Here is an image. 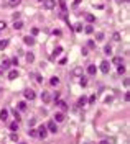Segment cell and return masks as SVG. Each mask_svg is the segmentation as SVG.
<instances>
[{"label":"cell","mask_w":130,"mask_h":144,"mask_svg":"<svg viewBox=\"0 0 130 144\" xmlns=\"http://www.w3.org/2000/svg\"><path fill=\"white\" fill-rule=\"evenodd\" d=\"M35 61V56H33V53H27V62H33Z\"/></svg>","instance_id":"obj_19"},{"label":"cell","mask_w":130,"mask_h":144,"mask_svg":"<svg viewBox=\"0 0 130 144\" xmlns=\"http://www.w3.org/2000/svg\"><path fill=\"white\" fill-rule=\"evenodd\" d=\"M23 43L28 44V46H33L35 44V38H33V36H25V38H23Z\"/></svg>","instance_id":"obj_6"},{"label":"cell","mask_w":130,"mask_h":144,"mask_svg":"<svg viewBox=\"0 0 130 144\" xmlns=\"http://www.w3.org/2000/svg\"><path fill=\"white\" fill-rule=\"evenodd\" d=\"M23 95H25V98L27 100H35V97H36V93H35V92H33V90H25V92H23Z\"/></svg>","instance_id":"obj_2"},{"label":"cell","mask_w":130,"mask_h":144,"mask_svg":"<svg viewBox=\"0 0 130 144\" xmlns=\"http://www.w3.org/2000/svg\"><path fill=\"white\" fill-rule=\"evenodd\" d=\"M0 74H3V67L2 66H0Z\"/></svg>","instance_id":"obj_49"},{"label":"cell","mask_w":130,"mask_h":144,"mask_svg":"<svg viewBox=\"0 0 130 144\" xmlns=\"http://www.w3.org/2000/svg\"><path fill=\"white\" fill-rule=\"evenodd\" d=\"M36 131H38V136H40V138H43V139H45V138H46V136H48V131H46V126H43V125L40 126V128H38Z\"/></svg>","instance_id":"obj_1"},{"label":"cell","mask_w":130,"mask_h":144,"mask_svg":"<svg viewBox=\"0 0 130 144\" xmlns=\"http://www.w3.org/2000/svg\"><path fill=\"white\" fill-rule=\"evenodd\" d=\"M7 118H8V110H5V108H3V110L0 111V120H2V121H5Z\"/></svg>","instance_id":"obj_11"},{"label":"cell","mask_w":130,"mask_h":144,"mask_svg":"<svg viewBox=\"0 0 130 144\" xmlns=\"http://www.w3.org/2000/svg\"><path fill=\"white\" fill-rule=\"evenodd\" d=\"M84 144H89V143H84Z\"/></svg>","instance_id":"obj_52"},{"label":"cell","mask_w":130,"mask_h":144,"mask_svg":"<svg viewBox=\"0 0 130 144\" xmlns=\"http://www.w3.org/2000/svg\"><path fill=\"white\" fill-rule=\"evenodd\" d=\"M13 116L17 118V121H20V113L17 111V110H13Z\"/></svg>","instance_id":"obj_34"},{"label":"cell","mask_w":130,"mask_h":144,"mask_svg":"<svg viewBox=\"0 0 130 144\" xmlns=\"http://www.w3.org/2000/svg\"><path fill=\"white\" fill-rule=\"evenodd\" d=\"M13 28H15V30H21V28H23V23H21L20 20H15V23H13Z\"/></svg>","instance_id":"obj_16"},{"label":"cell","mask_w":130,"mask_h":144,"mask_svg":"<svg viewBox=\"0 0 130 144\" xmlns=\"http://www.w3.org/2000/svg\"><path fill=\"white\" fill-rule=\"evenodd\" d=\"M10 129H12V131H18V121L10 123Z\"/></svg>","instance_id":"obj_20"},{"label":"cell","mask_w":130,"mask_h":144,"mask_svg":"<svg viewBox=\"0 0 130 144\" xmlns=\"http://www.w3.org/2000/svg\"><path fill=\"white\" fill-rule=\"evenodd\" d=\"M55 120H56V123H61V121H64V115L63 113H56Z\"/></svg>","instance_id":"obj_14"},{"label":"cell","mask_w":130,"mask_h":144,"mask_svg":"<svg viewBox=\"0 0 130 144\" xmlns=\"http://www.w3.org/2000/svg\"><path fill=\"white\" fill-rule=\"evenodd\" d=\"M8 46V39H0V49H5Z\"/></svg>","instance_id":"obj_21"},{"label":"cell","mask_w":130,"mask_h":144,"mask_svg":"<svg viewBox=\"0 0 130 144\" xmlns=\"http://www.w3.org/2000/svg\"><path fill=\"white\" fill-rule=\"evenodd\" d=\"M112 62L115 64V66H120V64H122V57H120V56H115V57L112 59Z\"/></svg>","instance_id":"obj_17"},{"label":"cell","mask_w":130,"mask_h":144,"mask_svg":"<svg viewBox=\"0 0 130 144\" xmlns=\"http://www.w3.org/2000/svg\"><path fill=\"white\" fill-rule=\"evenodd\" d=\"M96 72H97V67H96V66H92V64H89V66H87V74L94 75Z\"/></svg>","instance_id":"obj_10"},{"label":"cell","mask_w":130,"mask_h":144,"mask_svg":"<svg viewBox=\"0 0 130 144\" xmlns=\"http://www.w3.org/2000/svg\"><path fill=\"white\" fill-rule=\"evenodd\" d=\"M41 100H43L45 103H49V102H51V97H49V93H48V92H43V93H41Z\"/></svg>","instance_id":"obj_9"},{"label":"cell","mask_w":130,"mask_h":144,"mask_svg":"<svg viewBox=\"0 0 130 144\" xmlns=\"http://www.w3.org/2000/svg\"><path fill=\"white\" fill-rule=\"evenodd\" d=\"M81 85H82V87H86V85H87V80H86L84 77H81Z\"/></svg>","instance_id":"obj_39"},{"label":"cell","mask_w":130,"mask_h":144,"mask_svg":"<svg viewBox=\"0 0 130 144\" xmlns=\"http://www.w3.org/2000/svg\"><path fill=\"white\" fill-rule=\"evenodd\" d=\"M56 100H59V92H55V102Z\"/></svg>","instance_id":"obj_46"},{"label":"cell","mask_w":130,"mask_h":144,"mask_svg":"<svg viewBox=\"0 0 130 144\" xmlns=\"http://www.w3.org/2000/svg\"><path fill=\"white\" fill-rule=\"evenodd\" d=\"M18 18H20V13H18V12H17V13H13V20H18Z\"/></svg>","instance_id":"obj_44"},{"label":"cell","mask_w":130,"mask_h":144,"mask_svg":"<svg viewBox=\"0 0 130 144\" xmlns=\"http://www.w3.org/2000/svg\"><path fill=\"white\" fill-rule=\"evenodd\" d=\"M81 53H82V56H87V54H89V53H87V48H82V51H81Z\"/></svg>","instance_id":"obj_43"},{"label":"cell","mask_w":130,"mask_h":144,"mask_svg":"<svg viewBox=\"0 0 130 144\" xmlns=\"http://www.w3.org/2000/svg\"><path fill=\"white\" fill-rule=\"evenodd\" d=\"M117 71H119V74H123V72H125V67H123V66H119V69H117Z\"/></svg>","instance_id":"obj_36"},{"label":"cell","mask_w":130,"mask_h":144,"mask_svg":"<svg viewBox=\"0 0 130 144\" xmlns=\"http://www.w3.org/2000/svg\"><path fill=\"white\" fill-rule=\"evenodd\" d=\"M20 144H27V143H20Z\"/></svg>","instance_id":"obj_51"},{"label":"cell","mask_w":130,"mask_h":144,"mask_svg":"<svg viewBox=\"0 0 130 144\" xmlns=\"http://www.w3.org/2000/svg\"><path fill=\"white\" fill-rule=\"evenodd\" d=\"M40 2H43V0H40Z\"/></svg>","instance_id":"obj_53"},{"label":"cell","mask_w":130,"mask_h":144,"mask_svg":"<svg viewBox=\"0 0 130 144\" xmlns=\"http://www.w3.org/2000/svg\"><path fill=\"white\" fill-rule=\"evenodd\" d=\"M31 75H33V77H35V80H36L38 84H41V82H43V79H41V75H40V74H35V72H33V74H31Z\"/></svg>","instance_id":"obj_24"},{"label":"cell","mask_w":130,"mask_h":144,"mask_svg":"<svg viewBox=\"0 0 130 144\" xmlns=\"http://www.w3.org/2000/svg\"><path fill=\"white\" fill-rule=\"evenodd\" d=\"M43 5H45V8H46V10H51V8H55L56 0H43Z\"/></svg>","instance_id":"obj_3"},{"label":"cell","mask_w":130,"mask_h":144,"mask_svg":"<svg viewBox=\"0 0 130 144\" xmlns=\"http://www.w3.org/2000/svg\"><path fill=\"white\" fill-rule=\"evenodd\" d=\"M101 71H102L104 74H109V71H110V64L107 62V61H102V62H101Z\"/></svg>","instance_id":"obj_4"},{"label":"cell","mask_w":130,"mask_h":144,"mask_svg":"<svg viewBox=\"0 0 130 144\" xmlns=\"http://www.w3.org/2000/svg\"><path fill=\"white\" fill-rule=\"evenodd\" d=\"M28 134L31 136V138H36V136H38V131L35 129V128H30V131H28Z\"/></svg>","instance_id":"obj_22"},{"label":"cell","mask_w":130,"mask_h":144,"mask_svg":"<svg viewBox=\"0 0 130 144\" xmlns=\"http://www.w3.org/2000/svg\"><path fill=\"white\" fill-rule=\"evenodd\" d=\"M114 41H120V33H114Z\"/></svg>","instance_id":"obj_31"},{"label":"cell","mask_w":130,"mask_h":144,"mask_svg":"<svg viewBox=\"0 0 130 144\" xmlns=\"http://www.w3.org/2000/svg\"><path fill=\"white\" fill-rule=\"evenodd\" d=\"M74 31L81 33V31H82V25H81V23H76V25H74Z\"/></svg>","instance_id":"obj_27"},{"label":"cell","mask_w":130,"mask_h":144,"mask_svg":"<svg viewBox=\"0 0 130 144\" xmlns=\"http://www.w3.org/2000/svg\"><path fill=\"white\" fill-rule=\"evenodd\" d=\"M112 102H114V97H107L105 98V103H112Z\"/></svg>","instance_id":"obj_40"},{"label":"cell","mask_w":130,"mask_h":144,"mask_svg":"<svg viewBox=\"0 0 130 144\" xmlns=\"http://www.w3.org/2000/svg\"><path fill=\"white\" fill-rule=\"evenodd\" d=\"M2 67H3V71L10 67V61H8V59H2Z\"/></svg>","instance_id":"obj_18"},{"label":"cell","mask_w":130,"mask_h":144,"mask_svg":"<svg viewBox=\"0 0 130 144\" xmlns=\"http://www.w3.org/2000/svg\"><path fill=\"white\" fill-rule=\"evenodd\" d=\"M10 139H12V141H18V134L12 133V134H10Z\"/></svg>","instance_id":"obj_32"},{"label":"cell","mask_w":130,"mask_h":144,"mask_svg":"<svg viewBox=\"0 0 130 144\" xmlns=\"http://www.w3.org/2000/svg\"><path fill=\"white\" fill-rule=\"evenodd\" d=\"M96 39H97V41H102V39H104V33H102V31L96 33Z\"/></svg>","instance_id":"obj_28"},{"label":"cell","mask_w":130,"mask_h":144,"mask_svg":"<svg viewBox=\"0 0 130 144\" xmlns=\"http://www.w3.org/2000/svg\"><path fill=\"white\" fill-rule=\"evenodd\" d=\"M17 77H18V72H17V71H10L8 72V79H10V80H15Z\"/></svg>","instance_id":"obj_13"},{"label":"cell","mask_w":130,"mask_h":144,"mask_svg":"<svg viewBox=\"0 0 130 144\" xmlns=\"http://www.w3.org/2000/svg\"><path fill=\"white\" fill-rule=\"evenodd\" d=\"M5 26H7V23L5 21H0V30H5Z\"/></svg>","instance_id":"obj_41"},{"label":"cell","mask_w":130,"mask_h":144,"mask_svg":"<svg viewBox=\"0 0 130 144\" xmlns=\"http://www.w3.org/2000/svg\"><path fill=\"white\" fill-rule=\"evenodd\" d=\"M49 84H51V85H58V84H59V79H58V77H51Z\"/></svg>","instance_id":"obj_29"},{"label":"cell","mask_w":130,"mask_h":144,"mask_svg":"<svg viewBox=\"0 0 130 144\" xmlns=\"http://www.w3.org/2000/svg\"><path fill=\"white\" fill-rule=\"evenodd\" d=\"M123 85H125V87H129V85H130V80H129V79H125V80H123Z\"/></svg>","instance_id":"obj_45"},{"label":"cell","mask_w":130,"mask_h":144,"mask_svg":"<svg viewBox=\"0 0 130 144\" xmlns=\"http://www.w3.org/2000/svg\"><path fill=\"white\" fill-rule=\"evenodd\" d=\"M38 33H40V30H38V28H33V30H31V35H33V36H36Z\"/></svg>","instance_id":"obj_37"},{"label":"cell","mask_w":130,"mask_h":144,"mask_svg":"<svg viewBox=\"0 0 130 144\" xmlns=\"http://www.w3.org/2000/svg\"><path fill=\"white\" fill-rule=\"evenodd\" d=\"M104 53H105V54H112V48H110L109 44H107L105 48H104Z\"/></svg>","instance_id":"obj_30"},{"label":"cell","mask_w":130,"mask_h":144,"mask_svg":"<svg viewBox=\"0 0 130 144\" xmlns=\"http://www.w3.org/2000/svg\"><path fill=\"white\" fill-rule=\"evenodd\" d=\"M79 3H81V0H74V7H77Z\"/></svg>","instance_id":"obj_47"},{"label":"cell","mask_w":130,"mask_h":144,"mask_svg":"<svg viewBox=\"0 0 130 144\" xmlns=\"http://www.w3.org/2000/svg\"><path fill=\"white\" fill-rule=\"evenodd\" d=\"M84 31H86V33H87V35H91V33H94V28L91 26V25H87V26L84 28Z\"/></svg>","instance_id":"obj_26"},{"label":"cell","mask_w":130,"mask_h":144,"mask_svg":"<svg viewBox=\"0 0 130 144\" xmlns=\"http://www.w3.org/2000/svg\"><path fill=\"white\" fill-rule=\"evenodd\" d=\"M18 110L25 111V110H27V102H20V103H18Z\"/></svg>","instance_id":"obj_25"},{"label":"cell","mask_w":130,"mask_h":144,"mask_svg":"<svg viewBox=\"0 0 130 144\" xmlns=\"http://www.w3.org/2000/svg\"><path fill=\"white\" fill-rule=\"evenodd\" d=\"M101 144H109V141H102V143H101Z\"/></svg>","instance_id":"obj_50"},{"label":"cell","mask_w":130,"mask_h":144,"mask_svg":"<svg viewBox=\"0 0 130 144\" xmlns=\"http://www.w3.org/2000/svg\"><path fill=\"white\" fill-rule=\"evenodd\" d=\"M46 129H49L51 133H56V131H58V126H56V121H49V123H48V126H46Z\"/></svg>","instance_id":"obj_5"},{"label":"cell","mask_w":130,"mask_h":144,"mask_svg":"<svg viewBox=\"0 0 130 144\" xmlns=\"http://www.w3.org/2000/svg\"><path fill=\"white\" fill-rule=\"evenodd\" d=\"M20 2L21 0H8V5L10 7H17V5H20Z\"/></svg>","instance_id":"obj_23"},{"label":"cell","mask_w":130,"mask_h":144,"mask_svg":"<svg viewBox=\"0 0 130 144\" xmlns=\"http://www.w3.org/2000/svg\"><path fill=\"white\" fill-rule=\"evenodd\" d=\"M12 64H13V66H18V59H17V57H13V59H12Z\"/></svg>","instance_id":"obj_42"},{"label":"cell","mask_w":130,"mask_h":144,"mask_svg":"<svg viewBox=\"0 0 130 144\" xmlns=\"http://www.w3.org/2000/svg\"><path fill=\"white\" fill-rule=\"evenodd\" d=\"M96 98H97L96 95H91V97H89V105H92L94 102H96Z\"/></svg>","instance_id":"obj_33"},{"label":"cell","mask_w":130,"mask_h":144,"mask_svg":"<svg viewBox=\"0 0 130 144\" xmlns=\"http://www.w3.org/2000/svg\"><path fill=\"white\" fill-rule=\"evenodd\" d=\"M73 75H74V77H82V67H79V66L74 67V69H73Z\"/></svg>","instance_id":"obj_8"},{"label":"cell","mask_w":130,"mask_h":144,"mask_svg":"<svg viewBox=\"0 0 130 144\" xmlns=\"http://www.w3.org/2000/svg\"><path fill=\"white\" fill-rule=\"evenodd\" d=\"M61 53H63V48H61V46H58L55 51H53V54L49 56V59H56V56H59Z\"/></svg>","instance_id":"obj_7"},{"label":"cell","mask_w":130,"mask_h":144,"mask_svg":"<svg viewBox=\"0 0 130 144\" xmlns=\"http://www.w3.org/2000/svg\"><path fill=\"white\" fill-rule=\"evenodd\" d=\"M86 21H89V23H94V21H96V17H94L92 13H86Z\"/></svg>","instance_id":"obj_15"},{"label":"cell","mask_w":130,"mask_h":144,"mask_svg":"<svg viewBox=\"0 0 130 144\" xmlns=\"http://www.w3.org/2000/svg\"><path fill=\"white\" fill-rule=\"evenodd\" d=\"M56 105L61 108V110H68V105H66V102H63V100H56Z\"/></svg>","instance_id":"obj_12"},{"label":"cell","mask_w":130,"mask_h":144,"mask_svg":"<svg viewBox=\"0 0 130 144\" xmlns=\"http://www.w3.org/2000/svg\"><path fill=\"white\" fill-rule=\"evenodd\" d=\"M117 3H123V2H129V0H115Z\"/></svg>","instance_id":"obj_48"},{"label":"cell","mask_w":130,"mask_h":144,"mask_svg":"<svg viewBox=\"0 0 130 144\" xmlns=\"http://www.w3.org/2000/svg\"><path fill=\"white\" fill-rule=\"evenodd\" d=\"M86 102H87L86 97H81V98H79V105H86Z\"/></svg>","instance_id":"obj_35"},{"label":"cell","mask_w":130,"mask_h":144,"mask_svg":"<svg viewBox=\"0 0 130 144\" xmlns=\"http://www.w3.org/2000/svg\"><path fill=\"white\" fill-rule=\"evenodd\" d=\"M87 46H89V48H96V43H94L92 39H89V43H87Z\"/></svg>","instance_id":"obj_38"}]
</instances>
